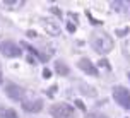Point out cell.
Returning a JSON list of instances; mask_svg holds the SVG:
<instances>
[{"mask_svg":"<svg viewBox=\"0 0 130 118\" xmlns=\"http://www.w3.org/2000/svg\"><path fill=\"white\" fill-rule=\"evenodd\" d=\"M91 39H92V46L94 50L99 53H108L113 48V41L106 33L103 31H92L91 33Z\"/></svg>","mask_w":130,"mask_h":118,"instance_id":"cell-1","label":"cell"},{"mask_svg":"<svg viewBox=\"0 0 130 118\" xmlns=\"http://www.w3.org/2000/svg\"><path fill=\"white\" fill-rule=\"evenodd\" d=\"M53 118H75V110L67 103H57L50 108Z\"/></svg>","mask_w":130,"mask_h":118,"instance_id":"cell-2","label":"cell"},{"mask_svg":"<svg viewBox=\"0 0 130 118\" xmlns=\"http://www.w3.org/2000/svg\"><path fill=\"white\" fill-rule=\"evenodd\" d=\"M113 98H115V101H117L123 110H128L130 111V91L127 87H122V86L115 87V89H113Z\"/></svg>","mask_w":130,"mask_h":118,"instance_id":"cell-3","label":"cell"},{"mask_svg":"<svg viewBox=\"0 0 130 118\" xmlns=\"http://www.w3.org/2000/svg\"><path fill=\"white\" fill-rule=\"evenodd\" d=\"M0 52L2 55H5L9 58H15V57H21V48L12 41H4L0 45Z\"/></svg>","mask_w":130,"mask_h":118,"instance_id":"cell-4","label":"cell"},{"mask_svg":"<svg viewBox=\"0 0 130 118\" xmlns=\"http://www.w3.org/2000/svg\"><path fill=\"white\" fill-rule=\"evenodd\" d=\"M5 92H7V96L10 99H14V101H21L22 96H24V89L17 84H7Z\"/></svg>","mask_w":130,"mask_h":118,"instance_id":"cell-5","label":"cell"},{"mask_svg":"<svg viewBox=\"0 0 130 118\" xmlns=\"http://www.w3.org/2000/svg\"><path fill=\"white\" fill-rule=\"evenodd\" d=\"M22 108L29 113H38L43 110V101L41 99H29V101L22 103Z\"/></svg>","mask_w":130,"mask_h":118,"instance_id":"cell-6","label":"cell"},{"mask_svg":"<svg viewBox=\"0 0 130 118\" xmlns=\"http://www.w3.org/2000/svg\"><path fill=\"white\" fill-rule=\"evenodd\" d=\"M79 69L82 70V72L86 74H89V75H98V69L94 65H92V62L89 58H82V60H79Z\"/></svg>","mask_w":130,"mask_h":118,"instance_id":"cell-7","label":"cell"},{"mask_svg":"<svg viewBox=\"0 0 130 118\" xmlns=\"http://www.w3.org/2000/svg\"><path fill=\"white\" fill-rule=\"evenodd\" d=\"M55 70H57V72L60 74V75H67V74H69V67L65 65L63 62H55Z\"/></svg>","mask_w":130,"mask_h":118,"instance_id":"cell-8","label":"cell"},{"mask_svg":"<svg viewBox=\"0 0 130 118\" xmlns=\"http://www.w3.org/2000/svg\"><path fill=\"white\" fill-rule=\"evenodd\" d=\"M0 116L2 118H17V113L10 110V108H2L0 110Z\"/></svg>","mask_w":130,"mask_h":118,"instance_id":"cell-9","label":"cell"},{"mask_svg":"<svg viewBox=\"0 0 130 118\" xmlns=\"http://www.w3.org/2000/svg\"><path fill=\"white\" fill-rule=\"evenodd\" d=\"M86 118H108V116L103 115V113H99V111H94V113H87Z\"/></svg>","mask_w":130,"mask_h":118,"instance_id":"cell-10","label":"cell"},{"mask_svg":"<svg viewBox=\"0 0 130 118\" xmlns=\"http://www.w3.org/2000/svg\"><path fill=\"white\" fill-rule=\"evenodd\" d=\"M46 31H48V33H52V34H58V33H60L58 27L53 26V24H46Z\"/></svg>","mask_w":130,"mask_h":118,"instance_id":"cell-11","label":"cell"},{"mask_svg":"<svg viewBox=\"0 0 130 118\" xmlns=\"http://www.w3.org/2000/svg\"><path fill=\"white\" fill-rule=\"evenodd\" d=\"M98 63H99V65H101V67H106L108 70H110V69H111V67H110V62H108V60H104V58H101V60H99V62H98Z\"/></svg>","mask_w":130,"mask_h":118,"instance_id":"cell-12","label":"cell"},{"mask_svg":"<svg viewBox=\"0 0 130 118\" xmlns=\"http://www.w3.org/2000/svg\"><path fill=\"white\" fill-rule=\"evenodd\" d=\"M75 105H77V108H80V110H86V105L82 101H75Z\"/></svg>","mask_w":130,"mask_h":118,"instance_id":"cell-13","label":"cell"},{"mask_svg":"<svg viewBox=\"0 0 130 118\" xmlns=\"http://www.w3.org/2000/svg\"><path fill=\"white\" fill-rule=\"evenodd\" d=\"M67 27H69V31H70V33H74V31H75V27H74V24H67Z\"/></svg>","mask_w":130,"mask_h":118,"instance_id":"cell-14","label":"cell"},{"mask_svg":"<svg viewBox=\"0 0 130 118\" xmlns=\"http://www.w3.org/2000/svg\"><path fill=\"white\" fill-rule=\"evenodd\" d=\"M123 34H127V29H123V31H118V36H123Z\"/></svg>","mask_w":130,"mask_h":118,"instance_id":"cell-15","label":"cell"},{"mask_svg":"<svg viewBox=\"0 0 130 118\" xmlns=\"http://www.w3.org/2000/svg\"><path fill=\"white\" fill-rule=\"evenodd\" d=\"M128 79H130V74H128Z\"/></svg>","mask_w":130,"mask_h":118,"instance_id":"cell-16","label":"cell"}]
</instances>
